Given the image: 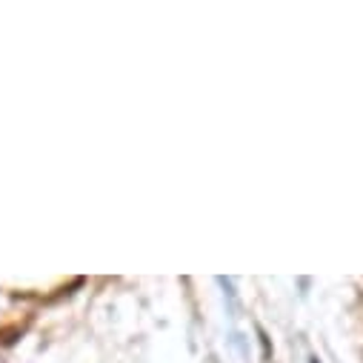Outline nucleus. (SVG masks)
<instances>
[{
  "label": "nucleus",
  "instance_id": "obj_1",
  "mask_svg": "<svg viewBox=\"0 0 363 363\" xmlns=\"http://www.w3.org/2000/svg\"><path fill=\"white\" fill-rule=\"evenodd\" d=\"M257 337H260V346H263V357L269 360V357H272V346H269V337H266L263 326H257Z\"/></svg>",
  "mask_w": 363,
  "mask_h": 363
},
{
  "label": "nucleus",
  "instance_id": "obj_2",
  "mask_svg": "<svg viewBox=\"0 0 363 363\" xmlns=\"http://www.w3.org/2000/svg\"><path fill=\"white\" fill-rule=\"evenodd\" d=\"M312 363H318V357H312Z\"/></svg>",
  "mask_w": 363,
  "mask_h": 363
}]
</instances>
